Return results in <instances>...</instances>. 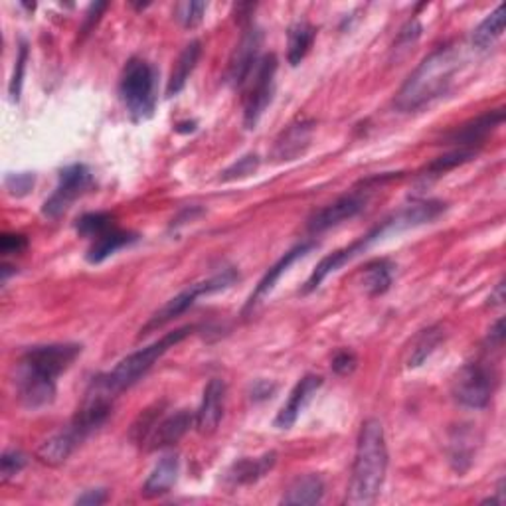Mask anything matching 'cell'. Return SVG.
<instances>
[{"label":"cell","mask_w":506,"mask_h":506,"mask_svg":"<svg viewBox=\"0 0 506 506\" xmlns=\"http://www.w3.org/2000/svg\"><path fill=\"white\" fill-rule=\"evenodd\" d=\"M388 471V446L384 426L378 419H366L360 428L356 453L346 491V504L368 506L380 497Z\"/></svg>","instance_id":"obj_1"},{"label":"cell","mask_w":506,"mask_h":506,"mask_svg":"<svg viewBox=\"0 0 506 506\" xmlns=\"http://www.w3.org/2000/svg\"><path fill=\"white\" fill-rule=\"evenodd\" d=\"M461 68V51L457 46L446 44L421 61V64L411 71L406 84L400 87L394 99L398 111L411 113L421 107L429 106L431 101L446 96L453 84V78Z\"/></svg>","instance_id":"obj_2"},{"label":"cell","mask_w":506,"mask_h":506,"mask_svg":"<svg viewBox=\"0 0 506 506\" xmlns=\"http://www.w3.org/2000/svg\"><path fill=\"white\" fill-rule=\"evenodd\" d=\"M196 328H198L196 325H186V327L170 330V333H167L162 338L154 340L152 345L144 346V348L137 350V353H133L123 360H119L117 366L106 372V374H99L97 378H93L91 388H96L111 398H117L121 391L135 386L137 382L147 374V372L157 364L170 348L180 345L182 340L186 336H190Z\"/></svg>","instance_id":"obj_3"},{"label":"cell","mask_w":506,"mask_h":506,"mask_svg":"<svg viewBox=\"0 0 506 506\" xmlns=\"http://www.w3.org/2000/svg\"><path fill=\"white\" fill-rule=\"evenodd\" d=\"M157 68L143 58H131L121 71L119 96L133 121L141 123L152 117L154 107H157Z\"/></svg>","instance_id":"obj_4"},{"label":"cell","mask_w":506,"mask_h":506,"mask_svg":"<svg viewBox=\"0 0 506 506\" xmlns=\"http://www.w3.org/2000/svg\"><path fill=\"white\" fill-rule=\"evenodd\" d=\"M237 279H240V275H237L234 267H225V270H222L220 273H216L208 279H204V281H198V283H194L190 287H186L184 291H180L177 297H172L170 301L164 303L159 308V311L149 318L147 325L141 328L139 338L149 336L151 333H154V330L167 327L169 323L174 321V318H179L180 315H184L196 301H198V297L225 291V289L232 287L237 281Z\"/></svg>","instance_id":"obj_5"},{"label":"cell","mask_w":506,"mask_h":506,"mask_svg":"<svg viewBox=\"0 0 506 506\" xmlns=\"http://www.w3.org/2000/svg\"><path fill=\"white\" fill-rule=\"evenodd\" d=\"M84 346L76 343H56L32 346L20 356L16 374L32 376L48 382H58V378L76 363Z\"/></svg>","instance_id":"obj_6"},{"label":"cell","mask_w":506,"mask_h":506,"mask_svg":"<svg viewBox=\"0 0 506 506\" xmlns=\"http://www.w3.org/2000/svg\"><path fill=\"white\" fill-rule=\"evenodd\" d=\"M391 232H404V225H401V222H400L398 212H396L394 216H390L388 220L380 222V224L376 225V228H372V230H370L368 234H364L363 237H358L356 242H353L350 245L343 247V250H336L335 253H330V255L323 257L321 263H318V265L315 267V271L311 273V277L307 279V283H305V287H303V295L313 293L315 289L321 287V283L325 281V279H327L330 273L338 271L340 267L346 265L350 260H354L356 255L364 253L372 244H376V242H380V240H384V237H386L388 234H391Z\"/></svg>","instance_id":"obj_7"},{"label":"cell","mask_w":506,"mask_h":506,"mask_svg":"<svg viewBox=\"0 0 506 506\" xmlns=\"http://www.w3.org/2000/svg\"><path fill=\"white\" fill-rule=\"evenodd\" d=\"M497 388V372H494L492 364L474 363L465 364L451 384V394L455 398L457 404L471 408V409H483L489 406V401Z\"/></svg>","instance_id":"obj_8"},{"label":"cell","mask_w":506,"mask_h":506,"mask_svg":"<svg viewBox=\"0 0 506 506\" xmlns=\"http://www.w3.org/2000/svg\"><path fill=\"white\" fill-rule=\"evenodd\" d=\"M275 74H277V56L265 54L257 61L252 76L245 81L244 96V125L245 129H255L263 117L265 109L270 107L275 96Z\"/></svg>","instance_id":"obj_9"},{"label":"cell","mask_w":506,"mask_h":506,"mask_svg":"<svg viewBox=\"0 0 506 506\" xmlns=\"http://www.w3.org/2000/svg\"><path fill=\"white\" fill-rule=\"evenodd\" d=\"M91 182V170L86 164H69V167L60 172V182L56 190L51 192L50 198L44 202L42 214L46 218L58 220L60 216H64L71 208V204L89 189Z\"/></svg>","instance_id":"obj_10"},{"label":"cell","mask_w":506,"mask_h":506,"mask_svg":"<svg viewBox=\"0 0 506 506\" xmlns=\"http://www.w3.org/2000/svg\"><path fill=\"white\" fill-rule=\"evenodd\" d=\"M262 46H263V32L257 26L250 24L240 38V42L234 48L232 58L228 61V71L225 79L234 87H244L247 78L252 76L257 61L262 60Z\"/></svg>","instance_id":"obj_11"},{"label":"cell","mask_w":506,"mask_h":506,"mask_svg":"<svg viewBox=\"0 0 506 506\" xmlns=\"http://www.w3.org/2000/svg\"><path fill=\"white\" fill-rule=\"evenodd\" d=\"M370 198V190L363 189V190H353L350 194L340 196L335 202L327 204L325 208L317 210L311 218L307 222V230L311 232L313 235L323 234L335 225L343 224L346 220H353L354 216H358L366 208Z\"/></svg>","instance_id":"obj_12"},{"label":"cell","mask_w":506,"mask_h":506,"mask_svg":"<svg viewBox=\"0 0 506 506\" xmlns=\"http://www.w3.org/2000/svg\"><path fill=\"white\" fill-rule=\"evenodd\" d=\"M504 121V109H489L463 125L451 129L441 143L455 144V149H479L492 131H497Z\"/></svg>","instance_id":"obj_13"},{"label":"cell","mask_w":506,"mask_h":506,"mask_svg":"<svg viewBox=\"0 0 506 506\" xmlns=\"http://www.w3.org/2000/svg\"><path fill=\"white\" fill-rule=\"evenodd\" d=\"M315 133V121L307 117L295 119L291 125L281 131V135L275 139L271 157L277 162H289L303 157L307 149L311 147Z\"/></svg>","instance_id":"obj_14"},{"label":"cell","mask_w":506,"mask_h":506,"mask_svg":"<svg viewBox=\"0 0 506 506\" xmlns=\"http://www.w3.org/2000/svg\"><path fill=\"white\" fill-rule=\"evenodd\" d=\"M323 382H325L323 376H317V374H307L299 380L297 386L291 390V394H289L283 408L279 409L273 426L277 429H291L299 416L305 411V408L311 404V400L317 396V391L323 388Z\"/></svg>","instance_id":"obj_15"},{"label":"cell","mask_w":506,"mask_h":506,"mask_svg":"<svg viewBox=\"0 0 506 506\" xmlns=\"http://www.w3.org/2000/svg\"><path fill=\"white\" fill-rule=\"evenodd\" d=\"M225 394H228V388H225L224 380L212 378L208 384H206L200 408L194 414V428L198 429L202 436H210V433L218 429L224 418Z\"/></svg>","instance_id":"obj_16"},{"label":"cell","mask_w":506,"mask_h":506,"mask_svg":"<svg viewBox=\"0 0 506 506\" xmlns=\"http://www.w3.org/2000/svg\"><path fill=\"white\" fill-rule=\"evenodd\" d=\"M317 247V242H303V244H299L295 245L293 250H289L287 253H283L279 260L267 270V273L260 279V283H257V287L253 289V293L250 295V299H247V303L244 307V315H247L252 311V308L262 301V299L267 295V293H271L273 291V287L277 285L279 279H281V275L291 267L297 260H301V257H305L308 252H313Z\"/></svg>","instance_id":"obj_17"},{"label":"cell","mask_w":506,"mask_h":506,"mask_svg":"<svg viewBox=\"0 0 506 506\" xmlns=\"http://www.w3.org/2000/svg\"><path fill=\"white\" fill-rule=\"evenodd\" d=\"M192 426H194V416L189 409H179L170 416H162L157 423V428L152 429L147 446L144 447H147L149 451H159V449L177 446L186 433L190 431Z\"/></svg>","instance_id":"obj_18"},{"label":"cell","mask_w":506,"mask_h":506,"mask_svg":"<svg viewBox=\"0 0 506 506\" xmlns=\"http://www.w3.org/2000/svg\"><path fill=\"white\" fill-rule=\"evenodd\" d=\"M277 463V455L271 453H265L262 457H244L237 459L232 467L225 471V484L228 487H247V484H253L257 481H262L267 473H270Z\"/></svg>","instance_id":"obj_19"},{"label":"cell","mask_w":506,"mask_h":506,"mask_svg":"<svg viewBox=\"0 0 506 506\" xmlns=\"http://www.w3.org/2000/svg\"><path fill=\"white\" fill-rule=\"evenodd\" d=\"M84 439H81L79 433L68 426L66 429H61L54 436L48 437L42 446L38 447L36 457L40 463L50 465V467H58V465L66 463L69 459L71 453L78 449V446H81Z\"/></svg>","instance_id":"obj_20"},{"label":"cell","mask_w":506,"mask_h":506,"mask_svg":"<svg viewBox=\"0 0 506 506\" xmlns=\"http://www.w3.org/2000/svg\"><path fill=\"white\" fill-rule=\"evenodd\" d=\"M179 473H180L179 455L169 453V455H164L157 465H154V469L151 471L147 481L143 484L141 494L144 499L164 497V494L170 492V489L177 484Z\"/></svg>","instance_id":"obj_21"},{"label":"cell","mask_w":506,"mask_h":506,"mask_svg":"<svg viewBox=\"0 0 506 506\" xmlns=\"http://www.w3.org/2000/svg\"><path fill=\"white\" fill-rule=\"evenodd\" d=\"M137 240H139V234H135V232L113 228V230L106 232V234L96 237V240L91 242L89 250L86 253V260L91 265L103 263L107 260V257H111L113 253H117L119 250H123V247L135 244Z\"/></svg>","instance_id":"obj_22"},{"label":"cell","mask_w":506,"mask_h":506,"mask_svg":"<svg viewBox=\"0 0 506 506\" xmlns=\"http://www.w3.org/2000/svg\"><path fill=\"white\" fill-rule=\"evenodd\" d=\"M200 56H202V44L198 40H192V42L180 51V56L172 68V74L167 84V97L179 96V93L184 89L186 81L190 79L192 71L196 69V66H198Z\"/></svg>","instance_id":"obj_23"},{"label":"cell","mask_w":506,"mask_h":506,"mask_svg":"<svg viewBox=\"0 0 506 506\" xmlns=\"http://www.w3.org/2000/svg\"><path fill=\"white\" fill-rule=\"evenodd\" d=\"M325 497V483L318 474H303L289 484L283 504H318Z\"/></svg>","instance_id":"obj_24"},{"label":"cell","mask_w":506,"mask_h":506,"mask_svg":"<svg viewBox=\"0 0 506 506\" xmlns=\"http://www.w3.org/2000/svg\"><path fill=\"white\" fill-rule=\"evenodd\" d=\"M317 38V28L307 20H299L287 32V61L297 68L307 58Z\"/></svg>","instance_id":"obj_25"},{"label":"cell","mask_w":506,"mask_h":506,"mask_svg":"<svg viewBox=\"0 0 506 506\" xmlns=\"http://www.w3.org/2000/svg\"><path fill=\"white\" fill-rule=\"evenodd\" d=\"M443 340H446V330H443L441 325H431L428 328L419 330V335L414 338V343H411L409 348V354L406 360L408 368L421 366L433 353H436Z\"/></svg>","instance_id":"obj_26"},{"label":"cell","mask_w":506,"mask_h":506,"mask_svg":"<svg viewBox=\"0 0 506 506\" xmlns=\"http://www.w3.org/2000/svg\"><path fill=\"white\" fill-rule=\"evenodd\" d=\"M396 265L390 260H374L364 265L363 270V287L370 297H380L390 291L394 283Z\"/></svg>","instance_id":"obj_27"},{"label":"cell","mask_w":506,"mask_h":506,"mask_svg":"<svg viewBox=\"0 0 506 506\" xmlns=\"http://www.w3.org/2000/svg\"><path fill=\"white\" fill-rule=\"evenodd\" d=\"M506 8L499 5L483 23L473 30V46L477 50H489L504 32Z\"/></svg>","instance_id":"obj_28"},{"label":"cell","mask_w":506,"mask_h":506,"mask_svg":"<svg viewBox=\"0 0 506 506\" xmlns=\"http://www.w3.org/2000/svg\"><path fill=\"white\" fill-rule=\"evenodd\" d=\"M479 154V149H453L446 154H441V157L433 159L426 169L421 170V177L423 179H437L441 174H446L453 169L461 167V164L473 161L474 157Z\"/></svg>","instance_id":"obj_29"},{"label":"cell","mask_w":506,"mask_h":506,"mask_svg":"<svg viewBox=\"0 0 506 506\" xmlns=\"http://www.w3.org/2000/svg\"><path fill=\"white\" fill-rule=\"evenodd\" d=\"M113 228H117V225H115V216L111 212H87L84 216H79L76 222V232L81 237H87L91 242Z\"/></svg>","instance_id":"obj_30"},{"label":"cell","mask_w":506,"mask_h":506,"mask_svg":"<svg viewBox=\"0 0 506 506\" xmlns=\"http://www.w3.org/2000/svg\"><path fill=\"white\" fill-rule=\"evenodd\" d=\"M162 409H164V404H154V406L144 409L143 414L137 418V421L133 423V428H131V439L135 441L137 446H141V447L147 446V441H149V437H151L152 429L157 428L159 419L164 416V414H162Z\"/></svg>","instance_id":"obj_31"},{"label":"cell","mask_w":506,"mask_h":506,"mask_svg":"<svg viewBox=\"0 0 506 506\" xmlns=\"http://www.w3.org/2000/svg\"><path fill=\"white\" fill-rule=\"evenodd\" d=\"M467 441L469 436L465 431H457L455 437L451 439V463L459 473H463L471 465L473 447L467 446Z\"/></svg>","instance_id":"obj_32"},{"label":"cell","mask_w":506,"mask_h":506,"mask_svg":"<svg viewBox=\"0 0 506 506\" xmlns=\"http://www.w3.org/2000/svg\"><path fill=\"white\" fill-rule=\"evenodd\" d=\"M36 184V177L32 172H10L5 179V189L8 190L10 196H16V198H24L30 192H32Z\"/></svg>","instance_id":"obj_33"},{"label":"cell","mask_w":506,"mask_h":506,"mask_svg":"<svg viewBox=\"0 0 506 506\" xmlns=\"http://www.w3.org/2000/svg\"><path fill=\"white\" fill-rule=\"evenodd\" d=\"M26 463L28 459L23 451L6 449L3 453V459H0V479H3V483H6L16 477V474L26 467Z\"/></svg>","instance_id":"obj_34"},{"label":"cell","mask_w":506,"mask_h":506,"mask_svg":"<svg viewBox=\"0 0 506 506\" xmlns=\"http://www.w3.org/2000/svg\"><path fill=\"white\" fill-rule=\"evenodd\" d=\"M257 167H260V157H257V154H245V157L237 159L230 169H225L222 172V180L230 182V180H237V179H245V177H250V174H253L257 170Z\"/></svg>","instance_id":"obj_35"},{"label":"cell","mask_w":506,"mask_h":506,"mask_svg":"<svg viewBox=\"0 0 506 506\" xmlns=\"http://www.w3.org/2000/svg\"><path fill=\"white\" fill-rule=\"evenodd\" d=\"M206 3H180L177 6V20L184 28H196L204 18Z\"/></svg>","instance_id":"obj_36"},{"label":"cell","mask_w":506,"mask_h":506,"mask_svg":"<svg viewBox=\"0 0 506 506\" xmlns=\"http://www.w3.org/2000/svg\"><path fill=\"white\" fill-rule=\"evenodd\" d=\"M26 61H28V46H26V42H23V44H20V50H18L14 74H13V79H10V86H8L10 97H13V101L20 99V91H23V81H24V71H26Z\"/></svg>","instance_id":"obj_37"},{"label":"cell","mask_w":506,"mask_h":506,"mask_svg":"<svg viewBox=\"0 0 506 506\" xmlns=\"http://www.w3.org/2000/svg\"><path fill=\"white\" fill-rule=\"evenodd\" d=\"M358 366V356L354 350L350 348H340L333 356V363H330V368L336 376H350Z\"/></svg>","instance_id":"obj_38"},{"label":"cell","mask_w":506,"mask_h":506,"mask_svg":"<svg viewBox=\"0 0 506 506\" xmlns=\"http://www.w3.org/2000/svg\"><path fill=\"white\" fill-rule=\"evenodd\" d=\"M28 247V237L23 234H3L0 237V253L5 257L23 253Z\"/></svg>","instance_id":"obj_39"},{"label":"cell","mask_w":506,"mask_h":506,"mask_svg":"<svg viewBox=\"0 0 506 506\" xmlns=\"http://www.w3.org/2000/svg\"><path fill=\"white\" fill-rule=\"evenodd\" d=\"M421 36V24L418 23V20H409V23L401 28V32L396 40V44H394V50L400 51V50H409L411 46H414L418 42V38Z\"/></svg>","instance_id":"obj_40"},{"label":"cell","mask_w":506,"mask_h":506,"mask_svg":"<svg viewBox=\"0 0 506 506\" xmlns=\"http://www.w3.org/2000/svg\"><path fill=\"white\" fill-rule=\"evenodd\" d=\"M277 391V386L273 384V382H267V380H257L253 382V386H252V400L253 401H265V400H270L273 398V394Z\"/></svg>","instance_id":"obj_41"},{"label":"cell","mask_w":506,"mask_h":506,"mask_svg":"<svg viewBox=\"0 0 506 506\" xmlns=\"http://www.w3.org/2000/svg\"><path fill=\"white\" fill-rule=\"evenodd\" d=\"M107 8V3H97V5H91L89 10H87V14L84 18V24H81V36H87L93 26H96L99 23V18H101V13L103 10Z\"/></svg>","instance_id":"obj_42"},{"label":"cell","mask_w":506,"mask_h":506,"mask_svg":"<svg viewBox=\"0 0 506 506\" xmlns=\"http://www.w3.org/2000/svg\"><path fill=\"white\" fill-rule=\"evenodd\" d=\"M107 501V491L106 489H91L84 494H79L76 499L78 504H87V506H99Z\"/></svg>","instance_id":"obj_43"},{"label":"cell","mask_w":506,"mask_h":506,"mask_svg":"<svg viewBox=\"0 0 506 506\" xmlns=\"http://www.w3.org/2000/svg\"><path fill=\"white\" fill-rule=\"evenodd\" d=\"M489 345H491V348H502V345H504V321L502 318H499V321L491 327Z\"/></svg>","instance_id":"obj_44"},{"label":"cell","mask_w":506,"mask_h":506,"mask_svg":"<svg viewBox=\"0 0 506 506\" xmlns=\"http://www.w3.org/2000/svg\"><path fill=\"white\" fill-rule=\"evenodd\" d=\"M502 303H504V281L497 283V287L492 289L491 297H489V305H492V307H501Z\"/></svg>","instance_id":"obj_45"},{"label":"cell","mask_w":506,"mask_h":506,"mask_svg":"<svg viewBox=\"0 0 506 506\" xmlns=\"http://www.w3.org/2000/svg\"><path fill=\"white\" fill-rule=\"evenodd\" d=\"M504 479H501L499 481V487H497V491H494V497H489V499H484L483 501V504H497V506H502L504 504Z\"/></svg>","instance_id":"obj_46"},{"label":"cell","mask_w":506,"mask_h":506,"mask_svg":"<svg viewBox=\"0 0 506 506\" xmlns=\"http://www.w3.org/2000/svg\"><path fill=\"white\" fill-rule=\"evenodd\" d=\"M198 214H202L200 208H186L177 220H172V225H180V224H186V222H192Z\"/></svg>","instance_id":"obj_47"}]
</instances>
